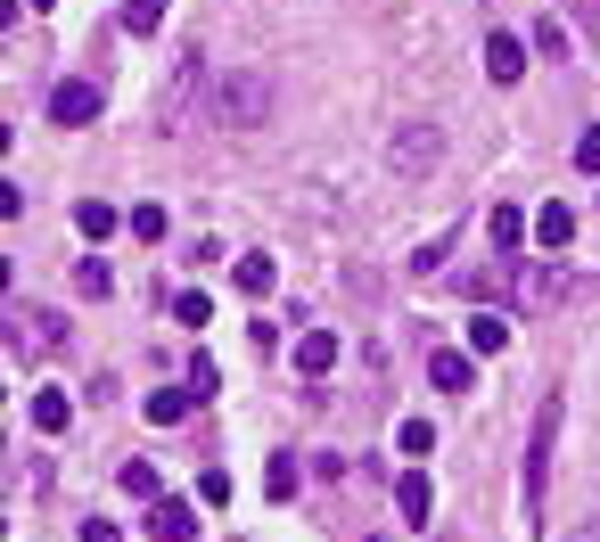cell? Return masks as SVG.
I'll use <instances>...</instances> for the list:
<instances>
[{"label": "cell", "instance_id": "cell-1", "mask_svg": "<svg viewBox=\"0 0 600 542\" xmlns=\"http://www.w3.org/2000/svg\"><path fill=\"white\" fill-rule=\"evenodd\" d=\"M214 123H231V132H256V123H272L280 116V82L263 74V67H231V74H214Z\"/></svg>", "mask_w": 600, "mask_h": 542}, {"label": "cell", "instance_id": "cell-2", "mask_svg": "<svg viewBox=\"0 0 600 542\" xmlns=\"http://www.w3.org/2000/svg\"><path fill=\"white\" fill-rule=\"evenodd\" d=\"M551 452H560V394H543V411H534V435H527V534H543Z\"/></svg>", "mask_w": 600, "mask_h": 542}, {"label": "cell", "instance_id": "cell-3", "mask_svg": "<svg viewBox=\"0 0 600 542\" xmlns=\"http://www.w3.org/2000/svg\"><path fill=\"white\" fill-rule=\"evenodd\" d=\"M387 164H396L403 181H428L444 164V132L437 123H396V132H387Z\"/></svg>", "mask_w": 600, "mask_h": 542}, {"label": "cell", "instance_id": "cell-4", "mask_svg": "<svg viewBox=\"0 0 600 542\" xmlns=\"http://www.w3.org/2000/svg\"><path fill=\"white\" fill-rule=\"evenodd\" d=\"M9 338H17V353H58V345H67V321H58V312L50 304H9Z\"/></svg>", "mask_w": 600, "mask_h": 542}, {"label": "cell", "instance_id": "cell-5", "mask_svg": "<svg viewBox=\"0 0 600 542\" xmlns=\"http://www.w3.org/2000/svg\"><path fill=\"white\" fill-rule=\"evenodd\" d=\"M50 123H67V132H82V123H99V74H67L50 91Z\"/></svg>", "mask_w": 600, "mask_h": 542}, {"label": "cell", "instance_id": "cell-6", "mask_svg": "<svg viewBox=\"0 0 600 542\" xmlns=\"http://www.w3.org/2000/svg\"><path fill=\"white\" fill-rule=\"evenodd\" d=\"M140 526H149V542H198V510H190V502H173V493H157Z\"/></svg>", "mask_w": 600, "mask_h": 542}, {"label": "cell", "instance_id": "cell-7", "mask_svg": "<svg viewBox=\"0 0 600 542\" xmlns=\"http://www.w3.org/2000/svg\"><path fill=\"white\" fill-rule=\"evenodd\" d=\"M568 297V271H551V263H527L519 280H510V304L534 312V304H560Z\"/></svg>", "mask_w": 600, "mask_h": 542}, {"label": "cell", "instance_id": "cell-8", "mask_svg": "<svg viewBox=\"0 0 600 542\" xmlns=\"http://www.w3.org/2000/svg\"><path fill=\"white\" fill-rule=\"evenodd\" d=\"M396 510H403V526H428L437 518V485H428V461H411L396 476Z\"/></svg>", "mask_w": 600, "mask_h": 542}, {"label": "cell", "instance_id": "cell-9", "mask_svg": "<svg viewBox=\"0 0 600 542\" xmlns=\"http://www.w3.org/2000/svg\"><path fill=\"white\" fill-rule=\"evenodd\" d=\"M297 370L304 379H329V370H338V329H304L297 338Z\"/></svg>", "mask_w": 600, "mask_h": 542}, {"label": "cell", "instance_id": "cell-10", "mask_svg": "<svg viewBox=\"0 0 600 542\" xmlns=\"http://www.w3.org/2000/svg\"><path fill=\"white\" fill-rule=\"evenodd\" d=\"M486 74L493 82H519L527 74V41L519 33H486Z\"/></svg>", "mask_w": 600, "mask_h": 542}, {"label": "cell", "instance_id": "cell-11", "mask_svg": "<svg viewBox=\"0 0 600 542\" xmlns=\"http://www.w3.org/2000/svg\"><path fill=\"white\" fill-rule=\"evenodd\" d=\"M527 231H534V222L519 214V205H493V214H486V239L502 247V255H519V247H527Z\"/></svg>", "mask_w": 600, "mask_h": 542}, {"label": "cell", "instance_id": "cell-12", "mask_svg": "<svg viewBox=\"0 0 600 542\" xmlns=\"http://www.w3.org/2000/svg\"><path fill=\"white\" fill-rule=\"evenodd\" d=\"M428 379H437L444 394H469V379H478V370H469V353H452V345H437V353H428Z\"/></svg>", "mask_w": 600, "mask_h": 542}, {"label": "cell", "instance_id": "cell-13", "mask_svg": "<svg viewBox=\"0 0 600 542\" xmlns=\"http://www.w3.org/2000/svg\"><path fill=\"white\" fill-rule=\"evenodd\" d=\"M231 280H239V297H272L280 271H272V255H239V263H231Z\"/></svg>", "mask_w": 600, "mask_h": 542}, {"label": "cell", "instance_id": "cell-14", "mask_svg": "<svg viewBox=\"0 0 600 542\" xmlns=\"http://www.w3.org/2000/svg\"><path fill=\"white\" fill-rule=\"evenodd\" d=\"M67 420H74V403H67L58 387H41V394H33V428H41V435H67Z\"/></svg>", "mask_w": 600, "mask_h": 542}, {"label": "cell", "instance_id": "cell-15", "mask_svg": "<svg viewBox=\"0 0 600 542\" xmlns=\"http://www.w3.org/2000/svg\"><path fill=\"white\" fill-rule=\"evenodd\" d=\"M534 239H543V247H551V255H560V247L576 239V214H568V205H560V198H551V205H543V214H534Z\"/></svg>", "mask_w": 600, "mask_h": 542}, {"label": "cell", "instance_id": "cell-16", "mask_svg": "<svg viewBox=\"0 0 600 542\" xmlns=\"http://www.w3.org/2000/svg\"><path fill=\"white\" fill-rule=\"evenodd\" d=\"M74 231H82V239H108V231H116V205H108V198H74Z\"/></svg>", "mask_w": 600, "mask_h": 542}, {"label": "cell", "instance_id": "cell-17", "mask_svg": "<svg viewBox=\"0 0 600 542\" xmlns=\"http://www.w3.org/2000/svg\"><path fill=\"white\" fill-rule=\"evenodd\" d=\"M190 403H198L190 387H157V394H149V420H157V428H173V420H181Z\"/></svg>", "mask_w": 600, "mask_h": 542}, {"label": "cell", "instance_id": "cell-18", "mask_svg": "<svg viewBox=\"0 0 600 542\" xmlns=\"http://www.w3.org/2000/svg\"><path fill=\"white\" fill-rule=\"evenodd\" d=\"M469 345H478V353H502V345H510V321H502V312H478V321H469Z\"/></svg>", "mask_w": 600, "mask_h": 542}, {"label": "cell", "instance_id": "cell-19", "mask_svg": "<svg viewBox=\"0 0 600 542\" xmlns=\"http://www.w3.org/2000/svg\"><path fill=\"white\" fill-rule=\"evenodd\" d=\"M173 321H181V329H206V321H214V304H206V288H181V297H173Z\"/></svg>", "mask_w": 600, "mask_h": 542}, {"label": "cell", "instance_id": "cell-20", "mask_svg": "<svg viewBox=\"0 0 600 542\" xmlns=\"http://www.w3.org/2000/svg\"><path fill=\"white\" fill-rule=\"evenodd\" d=\"M164 26V0H123V33H157Z\"/></svg>", "mask_w": 600, "mask_h": 542}, {"label": "cell", "instance_id": "cell-21", "mask_svg": "<svg viewBox=\"0 0 600 542\" xmlns=\"http://www.w3.org/2000/svg\"><path fill=\"white\" fill-rule=\"evenodd\" d=\"M74 288H82V297H108V288H116V271L99 263V255H82V263H74Z\"/></svg>", "mask_w": 600, "mask_h": 542}, {"label": "cell", "instance_id": "cell-22", "mask_svg": "<svg viewBox=\"0 0 600 542\" xmlns=\"http://www.w3.org/2000/svg\"><path fill=\"white\" fill-rule=\"evenodd\" d=\"M123 493H132V502H157V469L149 461H123Z\"/></svg>", "mask_w": 600, "mask_h": 542}, {"label": "cell", "instance_id": "cell-23", "mask_svg": "<svg viewBox=\"0 0 600 542\" xmlns=\"http://www.w3.org/2000/svg\"><path fill=\"white\" fill-rule=\"evenodd\" d=\"M396 444H403V461H428V452H437V435H428V420H403Z\"/></svg>", "mask_w": 600, "mask_h": 542}, {"label": "cell", "instance_id": "cell-24", "mask_svg": "<svg viewBox=\"0 0 600 542\" xmlns=\"http://www.w3.org/2000/svg\"><path fill=\"white\" fill-rule=\"evenodd\" d=\"M263 485H272V502H288V493H297V452H272V476H263Z\"/></svg>", "mask_w": 600, "mask_h": 542}, {"label": "cell", "instance_id": "cell-25", "mask_svg": "<svg viewBox=\"0 0 600 542\" xmlns=\"http://www.w3.org/2000/svg\"><path fill=\"white\" fill-rule=\"evenodd\" d=\"M132 239H149V247L164 239V205H132Z\"/></svg>", "mask_w": 600, "mask_h": 542}, {"label": "cell", "instance_id": "cell-26", "mask_svg": "<svg viewBox=\"0 0 600 542\" xmlns=\"http://www.w3.org/2000/svg\"><path fill=\"white\" fill-rule=\"evenodd\" d=\"M198 502H214V510L231 502V469H206V476H198Z\"/></svg>", "mask_w": 600, "mask_h": 542}, {"label": "cell", "instance_id": "cell-27", "mask_svg": "<svg viewBox=\"0 0 600 542\" xmlns=\"http://www.w3.org/2000/svg\"><path fill=\"white\" fill-rule=\"evenodd\" d=\"M534 50H543V58H568V33H560V17H543V26H534Z\"/></svg>", "mask_w": 600, "mask_h": 542}, {"label": "cell", "instance_id": "cell-28", "mask_svg": "<svg viewBox=\"0 0 600 542\" xmlns=\"http://www.w3.org/2000/svg\"><path fill=\"white\" fill-rule=\"evenodd\" d=\"M214 387H222V370H214V362H206V353H198V362H190V394L206 403V394H214Z\"/></svg>", "mask_w": 600, "mask_h": 542}, {"label": "cell", "instance_id": "cell-29", "mask_svg": "<svg viewBox=\"0 0 600 542\" xmlns=\"http://www.w3.org/2000/svg\"><path fill=\"white\" fill-rule=\"evenodd\" d=\"M576 173H600V123H592L584 140H576Z\"/></svg>", "mask_w": 600, "mask_h": 542}, {"label": "cell", "instance_id": "cell-30", "mask_svg": "<svg viewBox=\"0 0 600 542\" xmlns=\"http://www.w3.org/2000/svg\"><path fill=\"white\" fill-rule=\"evenodd\" d=\"M444 247H452V231H444V239H428V247H420V255H411V271H420V280H428V271H437V263H444Z\"/></svg>", "mask_w": 600, "mask_h": 542}, {"label": "cell", "instance_id": "cell-31", "mask_svg": "<svg viewBox=\"0 0 600 542\" xmlns=\"http://www.w3.org/2000/svg\"><path fill=\"white\" fill-rule=\"evenodd\" d=\"M82 542H123V534H116V518H82Z\"/></svg>", "mask_w": 600, "mask_h": 542}, {"label": "cell", "instance_id": "cell-32", "mask_svg": "<svg viewBox=\"0 0 600 542\" xmlns=\"http://www.w3.org/2000/svg\"><path fill=\"white\" fill-rule=\"evenodd\" d=\"M576 17H592V26H600V0H576Z\"/></svg>", "mask_w": 600, "mask_h": 542}, {"label": "cell", "instance_id": "cell-33", "mask_svg": "<svg viewBox=\"0 0 600 542\" xmlns=\"http://www.w3.org/2000/svg\"><path fill=\"white\" fill-rule=\"evenodd\" d=\"M33 9H58V0H33Z\"/></svg>", "mask_w": 600, "mask_h": 542}, {"label": "cell", "instance_id": "cell-34", "mask_svg": "<svg viewBox=\"0 0 600 542\" xmlns=\"http://www.w3.org/2000/svg\"><path fill=\"white\" fill-rule=\"evenodd\" d=\"M362 542H387V534H362Z\"/></svg>", "mask_w": 600, "mask_h": 542}]
</instances>
